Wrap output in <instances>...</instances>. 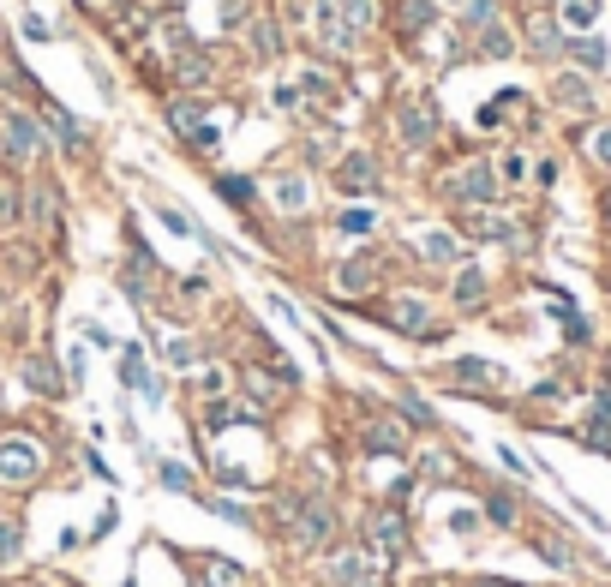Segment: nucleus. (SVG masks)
I'll return each mask as SVG.
<instances>
[{"label": "nucleus", "instance_id": "1", "mask_svg": "<svg viewBox=\"0 0 611 587\" xmlns=\"http://www.w3.org/2000/svg\"><path fill=\"white\" fill-rule=\"evenodd\" d=\"M288 516V533H294L300 552H324L336 540V516H330V503H282Z\"/></svg>", "mask_w": 611, "mask_h": 587}, {"label": "nucleus", "instance_id": "2", "mask_svg": "<svg viewBox=\"0 0 611 587\" xmlns=\"http://www.w3.org/2000/svg\"><path fill=\"white\" fill-rule=\"evenodd\" d=\"M43 473V450L30 438H0V486H30Z\"/></svg>", "mask_w": 611, "mask_h": 587}, {"label": "nucleus", "instance_id": "3", "mask_svg": "<svg viewBox=\"0 0 611 587\" xmlns=\"http://www.w3.org/2000/svg\"><path fill=\"white\" fill-rule=\"evenodd\" d=\"M0 150H6V162H30L43 150V127L30 115H18V108H6L0 115Z\"/></svg>", "mask_w": 611, "mask_h": 587}, {"label": "nucleus", "instance_id": "4", "mask_svg": "<svg viewBox=\"0 0 611 587\" xmlns=\"http://www.w3.org/2000/svg\"><path fill=\"white\" fill-rule=\"evenodd\" d=\"M366 545L384 552V558H402V552H408V521H402V510H372L366 516Z\"/></svg>", "mask_w": 611, "mask_h": 587}, {"label": "nucleus", "instance_id": "5", "mask_svg": "<svg viewBox=\"0 0 611 587\" xmlns=\"http://www.w3.org/2000/svg\"><path fill=\"white\" fill-rule=\"evenodd\" d=\"M492 192H498V174L485 168V162H468L462 174L443 180V198H455V204H485Z\"/></svg>", "mask_w": 611, "mask_h": 587}, {"label": "nucleus", "instance_id": "6", "mask_svg": "<svg viewBox=\"0 0 611 587\" xmlns=\"http://www.w3.org/2000/svg\"><path fill=\"white\" fill-rule=\"evenodd\" d=\"M384 318H390V329H402V336H432V306H426V300H413V294L390 300Z\"/></svg>", "mask_w": 611, "mask_h": 587}, {"label": "nucleus", "instance_id": "7", "mask_svg": "<svg viewBox=\"0 0 611 587\" xmlns=\"http://www.w3.org/2000/svg\"><path fill=\"white\" fill-rule=\"evenodd\" d=\"M288 384H294V378H270L264 366H240V390L252 396V408H276Z\"/></svg>", "mask_w": 611, "mask_h": 587}, {"label": "nucleus", "instance_id": "8", "mask_svg": "<svg viewBox=\"0 0 611 587\" xmlns=\"http://www.w3.org/2000/svg\"><path fill=\"white\" fill-rule=\"evenodd\" d=\"M396 127H402V144H408V150H426V144L438 138V115H426L420 102H408V108H402Z\"/></svg>", "mask_w": 611, "mask_h": 587}, {"label": "nucleus", "instance_id": "9", "mask_svg": "<svg viewBox=\"0 0 611 587\" xmlns=\"http://www.w3.org/2000/svg\"><path fill=\"white\" fill-rule=\"evenodd\" d=\"M336 187H341V192H372V187H378V162L360 157V150H354V157H341Z\"/></svg>", "mask_w": 611, "mask_h": 587}, {"label": "nucleus", "instance_id": "10", "mask_svg": "<svg viewBox=\"0 0 611 587\" xmlns=\"http://www.w3.org/2000/svg\"><path fill=\"white\" fill-rule=\"evenodd\" d=\"M372 282H378V258H348V264H336V288H341V294H366Z\"/></svg>", "mask_w": 611, "mask_h": 587}, {"label": "nucleus", "instance_id": "11", "mask_svg": "<svg viewBox=\"0 0 611 587\" xmlns=\"http://www.w3.org/2000/svg\"><path fill=\"white\" fill-rule=\"evenodd\" d=\"M192 563H199L204 587H246V570H240V563H228V558H210V552H204V558H192Z\"/></svg>", "mask_w": 611, "mask_h": 587}, {"label": "nucleus", "instance_id": "12", "mask_svg": "<svg viewBox=\"0 0 611 587\" xmlns=\"http://www.w3.org/2000/svg\"><path fill=\"white\" fill-rule=\"evenodd\" d=\"M120 378H127V390H144L150 401L162 396V384L150 378V366H144V354H138V348H127V359H120Z\"/></svg>", "mask_w": 611, "mask_h": 587}, {"label": "nucleus", "instance_id": "13", "mask_svg": "<svg viewBox=\"0 0 611 587\" xmlns=\"http://www.w3.org/2000/svg\"><path fill=\"white\" fill-rule=\"evenodd\" d=\"M25 384L36 390V396H60V390H66V378L55 372V359H25Z\"/></svg>", "mask_w": 611, "mask_h": 587}, {"label": "nucleus", "instance_id": "14", "mask_svg": "<svg viewBox=\"0 0 611 587\" xmlns=\"http://www.w3.org/2000/svg\"><path fill=\"white\" fill-rule=\"evenodd\" d=\"M43 127H55V138L66 144V150H85V132H78V120H72L60 102H48V108H43Z\"/></svg>", "mask_w": 611, "mask_h": 587}, {"label": "nucleus", "instance_id": "15", "mask_svg": "<svg viewBox=\"0 0 611 587\" xmlns=\"http://www.w3.org/2000/svg\"><path fill=\"white\" fill-rule=\"evenodd\" d=\"M366 575H372V563H366V558H354V552L330 563V587H360Z\"/></svg>", "mask_w": 611, "mask_h": 587}, {"label": "nucleus", "instance_id": "16", "mask_svg": "<svg viewBox=\"0 0 611 587\" xmlns=\"http://www.w3.org/2000/svg\"><path fill=\"white\" fill-rule=\"evenodd\" d=\"M30 216L43 222V234H55V228H60V204H55V192H48V187L30 192Z\"/></svg>", "mask_w": 611, "mask_h": 587}, {"label": "nucleus", "instance_id": "17", "mask_svg": "<svg viewBox=\"0 0 611 587\" xmlns=\"http://www.w3.org/2000/svg\"><path fill=\"white\" fill-rule=\"evenodd\" d=\"M276 204H282V210H306V180H300V174L276 180Z\"/></svg>", "mask_w": 611, "mask_h": 587}, {"label": "nucleus", "instance_id": "18", "mask_svg": "<svg viewBox=\"0 0 611 587\" xmlns=\"http://www.w3.org/2000/svg\"><path fill=\"white\" fill-rule=\"evenodd\" d=\"M372 450H384V456H402V426H396V420H378V426H372Z\"/></svg>", "mask_w": 611, "mask_h": 587}, {"label": "nucleus", "instance_id": "19", "mask_svg": "<svg viewBox=\"0 0 611 587\" xmlns=\"http://www.w3.org/2000/svg\"><path fill=\"white\" fill-rule=\"evenodd\" d=\"M18 216H25V210H18V187L0 174V228H18Z\"/></svg>", "mask_w": 611, "mask_h": 587}, {"label": "nucleus", "instance_id": "20", "mask_svg": "<svg viewBox=\"0 0 611 587\" xmlns=\"http://www.w3.org/2000/svg\"><path fill=\"white\" fill-rule=\"evenodd\" d=\"M450 378H455V384H492V366H485V359H462V366H450Z\"/></svg>", "mask_w": 611, "mask_h": 587}, {"label": "nucleus", "instance_id": "21", "mask_svg": "<svg viewBox=\"0 0 611 587\" xmlns=\"http://www.w3.org/2000/svg\"><path fill=\"white\" fill-rule=\"evenodd\" d=\"M420 252H426L432 264H450L455 258V240H450V234H426V240H420Z\"/></svg>", "mask_w": 611, "mask_h": 587}, {"label": "nucleus", "instance_id": "22", "mask_svg": "<svg viewBox=\"0 0 611 587\" xmlns=\"http://www.w3.org/2000/svg\"><path fill=\"white\" fill-rule=\"evenodd\" d=\"M18 545H25V528H18V521H0V563H13Z\"/></svg>", "mask_w": 611, "mask_h": 587}, {"label": "nucleus", "instance_id": "23", "mask_svg": "<svg viewBox=\"0 0 611 587\" xmlns=\"http://www.w3.org/2000/svg\"><path fill=\"white\" fill-rule=\"evenodd\" d=\"M594 13H599V0H569V6H564V25L587 30V25H594Z\"/></svg>", "mask_w": 611, "mask_h": 587}, {"label": "nucleus", "instance_id": "24", "mask_svg": "<svg viewBox=\"0 0 611 587\" xmlns=\"http://www.w3.org/2000/svg\"><path fill=\"white\" fill-rule=\"evenodd\" d=\"M557 102L564 108H587V85L582 78H557Z\"/></svg>", "mask_w": 611, "mask_h": 587}, {"label": "nucleus", "instance_id": "25", "mask_svg": "<svg viewBox=\"0 0 611 587\" xmlns=\"http://www.w3.org/2000/svg\"><path fill=\"white\" fill-rule=\"evenodd\" d=\"M432 18V0H402V30H420Z\"/></svg>", "mask_w": 611, "mask_h": 587}, {"label": "nucleus", "instance_id": "26", "mask_svg": "<svg viewBox=\"0 0 611 587\" xmlns=\"http://www.w3.org/2000/svg\"><path fill=\"white\" fill-rule=\"evenodd\" d=\"M204 78H210V60H204V55H186L180 60V85H204Z\"/></svg>", "mask_w": 611, "mask_h": 587}, {"label": "nucleus", "instance_id": "27", "mask_svg": "<svg viewBox=\"0 0 611 587\" xmlns=\"http://www.w3.org/2000/svg\"><path fill=\"white\" fill-rule=\"evenodd\" d=\"M480 48H485V55H498V60H504L515 43H510V30H504V25H485V43H480Z\"/></svg>", "mask_w": 611, "mask_h": 587}, {"label": "nucleus", "instance_id": "28", "mask_svg": "<svg viewBox=\"0 0 611 587\" xmlns=\"http://www.w3.org/2000/svg\"><path fill=\"white\" fill-rule=\"evenodd\" d=\"M480 294H485L480 270H462V282H455V300H462V306H474V300H480Z\"/></svg>", "mask_w": 611, "mask_h": 587}, {"label": "nucleus", "instance_id": "29", "mask_svg": "<svg viewBox=\"0 0 611 587\" xmlns=\"http://www.w3.org/2000/svg\"><path fill=\"white\" fill-rule=\"evenodd\" d=\"M336 228H341V234H372V210H341Z\"/></svg>", "mask_w": 611, "mask_h": 587}, {"label": "nucleus", "instance_id": "30", "mask_svg": "<svg viewBox=\"0 0 611 587\" xmlns=\"http://www.w3.org/2000/svg\"><path fill=\"white\" fill-rule=\"evenodd\" d=\"M162 486L168 491H192V473H186L180 461H162Z\"/></svg>", "mask_w": 611, "mask_h": 587}, {"label": "nucleus", "instance_id": "31", "mask_svg": "<svg viewBox=\"0 0 611 587\" xmlns=\"http://www.w3.org/2000/svg\"><path fill=\"white\" fill-rule=\"evenodd\" d=\"M252 48H258V55H276V48H282V43H276V25H270V18L252 30Z\"/></svg>", "mask_w": 611, "mask_h": 587}, {"label": "nucleus", "instance_id": "32", "mask_svg": "<svg viewBox=\"0 0 611 587\" xmlns=\"http://www.w3.org/2000/svg\"><path fill=\"white\" fill-rule=\"evenodd\" d=\"M222 198H228V204H252V187H246V180H234V174H228V180H222Z\"/></svg>", "mask_w": 611, "mask_h": 587}, {"label": "nucleus", "instance_id": "33", "mask_svg": "<svg viewBox=\"0 0 611 587\" xmlns=\"http://www.w3.org/2000/svg\"><path fill=\"white\" fill-rule=\"evenodd\" d=\"M534 48H540V55H552V48H557V30L545 25V18H540V25H534Z\"/></svg>", "mask_w": 611, "mask_h": 587}, {"label": "nucleus", "instance_id": "34", "mask_svg": "<svg viewBox=\"0 0 611 587\" xmlns=\"http://www.w3.org/2000/svg\"><path fill=\"white\" fill-rule=\"evenodd\" d=\"M25 36H30V43H48V18H36V13H25Z\"/></svg>", "mask_w": 611, "mask_h": 587}, {"label": "nucleus", "instance_id": "35", "mask_svg": "<svg viewBox=\"0 0 611 587\" xmlns=\"http://www.w3.org/2000/svg\"><path fill=\"white\" fill-rule=\"evenodd\" d=\"M492 521H515V503L504 491H492Z\"/></svg>", "mask_w": 611, "mask_h": 587}, {"label": "nucleus", "instance_id": "36", "mask_svg": "<svg viewBox=\"0 0 611 587\" xmlns=\"http://www.w3.org/2000/svg\"><path fill=\"white\" fill-rule=\"evenodd\" d=\"M192 359H199V354H192V342H168V366H192Z\"/></svg>", "mask_w": 611, "mask_h": 587}, {"label": "nucleus", "instance_id": "37", "mask_svg": "<svg viewBox=\"0 0 611 587\" xmlns=\"http://www.w3.org/2000/svg\"><path fill=\"white\" fill-rule=\"evenodd\" d=\"M594 157L611 168V127H599V132H594Z\"/></svg>", "mask_w": 611, "mask_h": 587}, {"label": "nucleus", "instance_id": "38", "mask_svg": "<svg viewBox=\"0 0 611 587\" xmlns=\"http://www.w3.org/2000/svg\"><path fill=\"white\" fill-rule=\"evenodd\" d=\"M540 552H545V563H557V570H564V563H569V552H564V545H557V540H540Z\"/></svg>", "mask_w": 611, "mask_h": 587}, {"label": "nucleus", "instance_id": "39", "mask_svg": "<svg viewBox=\"0 0 611 587\" xmlns=\"http://www.w3.org/2000/svg\"><path fill=\"white\" fill-rule=\"evenodd\" d=\"M420 473H432V480H443V473H450V461H443V456H420Z\"/></svg>", "mask_w": 611, "mask_h": 587}, {"label": "nucleus", "instance_id": "40", "mask_svg": "<svg viewBox=\"0 0 611 587\" xmlns=\"http://www.w3.org/2000/svg\"><path fill=\"white\" fill-rule=\"evenodd\" d=\"M575 55H582L587 66H599V60H606V48H599V43H575Z\"/></svg>", "mask_w": 611, "mask_h": 587}, {"label": "nucleus", "instance_id": "41", "mask_svg": "<svg viewBox=\"0 0 611 587\" xmlns=\"http://www.w3.org/2000/svg\"><path fill=\"white\" fill-rule=\"evenodd\" d=\"M527 174V157H504V180H522Z\"/></svg>", "mask_w": 611, "mask_h": 587}, {"label": "nucleus", "instance_id": "42", "mask_svg": "<svg viewBox=\"0 0 611 587\" xmlns=\"http://www.w3.org/2000/svg\"><path fill=\"white\" fill-rule=\"evenodd\" d=\"M480 587H510V582H480Z\"/></svg>", "mask_w": 611, "mask_h": 587}, {"label": "nucleus", "instance_id": "43", "mask_svg": "<svg viewBox=\"0 0 611 587\" xmlns=\"http://www.w3.org/2000/svg\"><path fill=\"white\" fill-rule=\"evenodd\" d=\"M426 587H443V582H426Z\"/></svg>", "mask_w": 611, "mask_h": 587}, {"label": "nucleus", "instance_id": "44", "mask_svg": "<svg viewBox=\"0 0 611 587\" xmlns=\"http://www.w3.org/2000/svg\"><path fill=\"white\" fill-rule=\"evenodd\" d=\"M0 300H6V294H0Z\"/></svg>", "mask_w": 611, "mask_h": 587}, {"label": "nucleus", "instance_id": "45", "mask_svg": "<svg viewBox=\"0 0 611 587\" xmlns=\"http://www.w3.org/2000/svg\"><path fill=\"white\" fill-rule=\"evenodd\" d=\"M606 210H611V204H606Z\"/></svg>", "mask_w": 611, "mask_h": 587}]
</instances>
